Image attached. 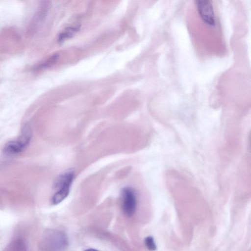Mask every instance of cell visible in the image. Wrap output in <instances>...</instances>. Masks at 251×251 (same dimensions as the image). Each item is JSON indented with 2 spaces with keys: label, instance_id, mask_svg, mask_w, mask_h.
Segmentation results:
<instances>
[{
  "label": "cell",
  "instance_id": "3",
  "mask_svg": "<svg viewBox=\"0 0 251 251\" xmlns=\"http://www.w3.org/2000/svg\"><path fill=\"white\" fill-rule=\"evenodd\" d=\"M31 138V134L26 129L17 140L8 142L4 147V151L8 154H15L23 151L27 147Z\"/></svg>",
  "mask_w": 251,
  "mask_h": 251
},
{
  "label": "cell",
  "instance_id": "4",
  "mask_svg": "<svg viewBox=\"0 0 251 251\" xmlns=\"http://www.w3.org/2000/svg\"><path fill=\"white\" fill-rule=\"evenodd\" d=\"M196 5L198 13L202 20L210 26L215 25V18L213 6L209 0H198Z\"/></svg>",
  "mask_w": 251,
  "mask_h": 251
},
{
  "label": "cell",
  "instance_id": "7",
  "mask_svg": "<svg viewBox=\"0 0 251 251\" xmlns=\"http://www.w3.org/2000/svg\"><path fill=\"white\" fill-rule=\"evenodd\" d=\"M84 251H100L95 249L90 248V249H88L87 250H85Z\"/></svg>",
  "mask_w": 251,
  "mask_h": 251
},
{
  "label": "cell",
  "instance_id": "1",
  "mask_svg": "<svg viewBox=\"0 0 251 251\" xmlns=\"http://www.w3.org/2000/svg\"><path fill=\"white\" fill-rule=\"evenodd\" d=\"M74 177L75 172L73 170L66 171L57 177L53 185L56 192L51 199L53 205L59 204L68 196Z\"/></svg>",
  "mask_w": 251,
  "mask_h": 251
},
{
  "label": "cell",
  "instance_id": "2",
  "mask_svg": "<svg viewBox=\"0 0 251 251\" xmlns=\"http://www.w3.org/2000/svg\"><path fill=\"white\" fill-rule=\"evenodd\" d=\"M122 207L125 214L131 217L134 214L137 201L135 191L131 187H126L121 191Z\"/></svg>",
  "mask_w": 251,
  "mask_h": 251
},
{
  "label": "cell",
  "instance_id": "5",
  "mask_svg": "<svg viewBox=\"0 0 251 251\" xmlns=\"http://www.w3.org/2000/svg\"><path fill=\"white\" fill-rule=\"evenodd\" d=\"M145 244L147 248L150 251H153L156 249V244L151 236H149L145 239Z\"/></svg>",
  "mask_w": 251,
  "mask_h": 251
},
{
  "label": "cell",
  "instance_id": "6",
  "mask_svg": "<svg viewBox=\"0 0 251 251\" xmlns=\"http://www.w3.org/2000/svg\"><path fill=\"white\" fill-rule=\"evenodd\" d=\"M78 28V27L77 26L68 28L65 32L59 35V40L61 41L64 38H68L70 36H72V34L77 30Z\"/></svg>",
  "mask_w": 251,
  "mask_h": 251
}]
</instances>
